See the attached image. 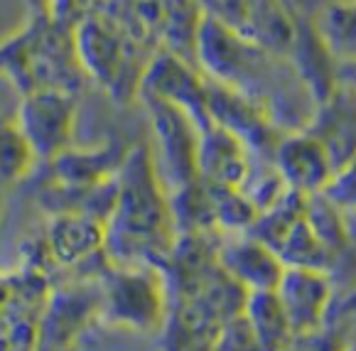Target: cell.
I'll list each match as a JSON object with an SVG mask.
<instances>
[{
	"instance_id": "2e32d148",
	"label": "cell",
	"mask_w": 356,
	"mask_h": 351,
	"mask_svg": "<svg viewBox=\"0 0 356 351\" xmlns=\"http://www.w3.org/2000/svg\"><path fill=\"white\" fill-rule=\"evenodd\" d=\"M349 351H356V349H351V346H349Z\"/></svg>"
},
{
	"instance_id": "5b68a950",
	"label": "cell",
	"mask_w": 356,
	"mask_h": 351,
	"mask_svg": "<svg viewBox=\"0 0 356 351\" xmlns=\"http://www.w3.org/2000/svg\"><path fill=\"white\" fill-rule=\"evenodd\" d=\"M74 123V104L64 89L30 91L20 108V133L35 155L54 158L64 150Z\"/></svg>"
},
{
	"instance_id": "277c9868",
	"label": "cell",
	"mask_w": 356,
	"mask_h": 351,
	"mask_svg": "<svg viewBox=\"0 0 356 351\" xmlns=\"http://www.w3.org/2000/svg\"><path fill=\"white\" fill-rule=\"evenodd\" d=\"M47 307V283L37 272L10 275L3 297V351H37Z\"/></svg>"
},
{
	"instance_id": "52a82bcc",
	"label": "cell",
	"mask_w": 356,
	"mask_h": 351,
	"mask_svg": "<svg viewBox=\"0 0 356 351\" xmlns=\"http://www.w3.org/2000/svg\"><path fill=\"white\" fill-rule=\"evenodd\" d=\"M219 266L246 295L275 290L285 272V263L258 236L229 238L216 251Z\"/></svg>"
},
{
	"instance_id": "ba28073f",
	"label": "cell",
	"mask_w": 356,
	"mask_h": 351,
	"mask_svg": "<svg viewBox=\"0 0 356 351\" xmlns=\"http://www.w3.org/2000/svg\"><path fill=\"white\" fill-rule=\"evenodd\" d=\"M280 177L290 184L293 192L305 197L317 192H327L332 179L337 177V168L327 147L312 133L285 138L278 147Z\"/></svg>"
},
{
	"instance_id": "9c48e42d",
	"label": "cell",
	"mask_w": 356,
	"mask_h": 351,
	"mask_svg": "<svg viewBox=\"0 0 356 351\" xmlns=\"http://www.w3.org/2000/svg\"><path fill=\"white\" fill-rule=\"evenodd\" d=\"M320 138L327 152L334 160L339 172L346 163L356 155V94L346 84H341L334 94L325 96L320 113H317V128L309 131Z\"/></svg>"
},
{
	"instance_id": "7c38bea8",
	"label": "cell",
	"mask_w": 356,
	"mask_h": 351,
	"mask_svg": "<svg viewBox=\"0 0 356 351\" xmlns=\"http://www.w3.org/2000/svg\"><path fill=\"white\" fill-rule=\"evenodd\" d=\"M32 158H35V150L20 133V128L8 126L6 133H3V179L6 182L17 179L30 168Z\"/></svg>"
},
{
	"instance_id": "5bb4252c",
	"label": "cell",
	"mask_w": 356,
	"mask_h": 351,
	"mask_svg": "<svg viewBox=\"0 0 356 351\" xmlns=\"http://www.w3.org/2000/svg\"><path fill=\"white\" fill-rule=\"evenodd\" d=\"M327 197L334 204L341 206H356V155L337 172L332 184L327 187Z\"/></svg>"
},
{
	"instance_id": "9a60e30c",
	"label": "cell",
	"mask_w": 356,
	"mask_h": 351,
	"mask_svg": "<svg viewBox=\"0 0 356 351\" xmlns=\"http://www.w3.org/2000/svg\"><path fill=\"white\" fill-rule=\"evenodd\" d=\"M341 81L356 94V59L341 64Z\"/></svg>"
},
{
	"instance_id": "4fadbf2b",
	"label": "cell",
	"mask_w": 356,
	"mask_h": 351,
	"mask_svg": "<svg viewBox=\"0 0 356 351\" xmlns=\"http://www.w3.org/2000/svg\"><path fill=\"white\" fill-rule=\"evenodd\" d=\"M283 351H349V346L339 334H334V332H330L322 325L312 332L295 334Z\"/></svg>"
},
{
	"instance_id": "6da1fadb",
	"label": "cell",
	"mask_w": 356,
	"mask_h": 351,
	"mask_svg": "<svg viewBox=\"0 0 356 351\" xmlns=\"http://www.w3.org/2000/svg\"><path fill=\"white\" fill-rule=\"evenodd\" d=\"M106 251L115 266H150L175 251L172 216L147 158L136 152L106 216Z\"/></svg>"
},
{
	"instance_id": "8fae6325",
	"label": "cell",
	"mask_w": 356,
	"mask_h": 351,
	"mask_svg": "<svg viewBox=\"0 0 356 351\" xmlns=\"http://www.w3.org/2000/svg\"><path fill=\"white\" fill-rule=\"evenodd\" d=\"M104 246V224H96L84 214H64L49 229V251L62 266H74Z\"/></svg>"
},
{
	"instance_id": "3957f363",
	"label": "cell",
	"mask_w": 356,
	"mask_h": 351,
	"mask_svg": "<svg viewBox=\"0 0 356 351\" xmlns=\"http://www.w3.org/2000/svg\"><path fill=\"white\" fill-rule=\"evenodd\" d=\"M200 6L211 22L246 42L273 49L293 42V27L278 0H200Z\"/></svg>"
},
{
	"instance_id": "30bf717a",
	"label": "cell",
	"mask_w": 356,
	"mask_h": 351,
	"mask_svg": "<svg viewBox=\"0 0 356 351\" xmlns=\"http://www.w3.org/2000/svg\"><path fill=\"white\" fill-rule=\"evenodd\" d=\"M243 325H246L258 351H283L295 336L293 327L275 297V290L246 295Z\"/></svg>"
},
{
	"instance_id": "7a4b0ae2",
	"label": "cell",
	"mask_w": 356,
	"mask_h": 351,
	"mask_svg": "<svg viewBox=\"0 0 356 351\" xmlns=\"http://www.w3.org/2000/svg\"><path fill=\"white\" fill-rule=\"evenodd\" d=\"M168 290L150 266H118L101 295V312L115 325L152 329L168 315Z\"/></svg>"
},
{
	"instance_id": "8992f818",
	"label": "cell",
	"mask_w": 356,
	"mask_h": 351,
	"mask_svg": "<svg viewBox=\"0 0 356 351\" xmlns=\"http://www.w3.org/2000/svg\"><path fill=\"white\" fill-rule=\"evenodd\" d=\"M275 297L293 332L302 334L325 325L332 302V283L320 268H285Z\"/></svg>"
}]
</instances>
